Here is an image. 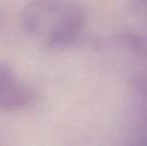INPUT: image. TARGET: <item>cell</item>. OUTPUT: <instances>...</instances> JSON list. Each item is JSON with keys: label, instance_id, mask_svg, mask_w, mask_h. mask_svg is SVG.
Returning <instances> with one entry per match:
<instances>
[{"label": "cell", "instance_id": "cell-2", "mask_svg": "<svg viewBox=\"0 0 147 146\" xmlns=\"http://www.w3.org/2000/svg\"><path fill=\"white\" fill-rule=\"evenodd\" d=\"M33 100L32 89L11 67L0 62V112L24 109Z\"/></svg>", "mask_w": 147, "mask_h": 146}, {"label": "cell", "instance_id": "cell-1", "mask_svg": "<svg viewBox=\"0 0 147 146\" xmlns=\"http://www.w3.org/2000/svg\"><path fill=\"white\" fill-rule=\"evenodd\" d=\"M21 22L33 40L43 46L58 47L78 36L84 14L69 0H31L22 10Z\"/></svg>", "mask_w": 147, "mask_h": 146}]
</instances>
